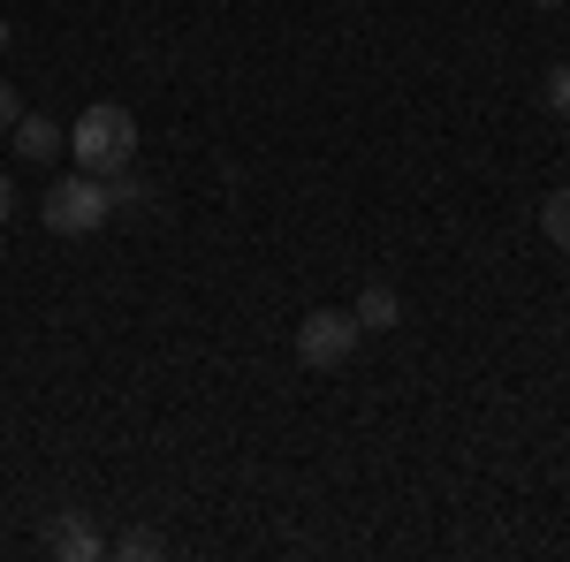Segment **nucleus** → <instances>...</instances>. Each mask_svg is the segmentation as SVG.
I'll use <instances>...</instances> for the list:
<instances>
[{
	"mask_svg": "<svg viewBox=\"0 0 570 562\" xmlns=\"http://www.w3.org/2000/svg\"><path fill=\"white\" fill-rule=\"evenodd\" d=\"M46 548H53L61 562H99V555H107V540H99V532H91L77 510H61V517L46 524Z\"/></svg>",
	"mask_w": 570,
	"mask_h": 562,
	"instance_id": "obj_5",
	"label": "nucleus"
},
{
	"mask_svg": "<svg viewBox=\"0 0 570 562\" xmlns=\"http://www.w3.org/2000/svg\"><path fill=\"white\" fill-rule=\"evenodd\" d=\"M0 53H8V16H0Z\"/></svg>",
	"mask_w": 570,
	"mask_h": 562,
	"instance_id": "obj_13",
	"label": "nucleus"
},
{
	"mask_svg": "<svg viewBox=\"0 0 570 562\" xmlns=\"http://www.w3.org/2000/svg\"><path fill=\"white\" fill-rule=\"evenodd\" d=\"M540 228H548V236H556V244L570 252V190H548V206H540Z\"/></svg>",
	"mask_w": 570,
	"mask_h": 562,
	"instance_id": "obj_9",
	"label": "nucleus"
},
{
	"mask_svg": "<svg viewBox=\"0 0 570 562\" xmlns=\"http://www.w3.org/2000/svg\"><path fill=\"white\" fill-rule=\"evenodd\" d=\"M16 115H23V107H16V85L0 77V130H16Z\"/></svg>",
	"mask_w": 570,
	"mask_h": 562,
	"instance_id": "obj_11",
	"label": "nucleus"
},
{
	"mask_svg": "<svg viewBox=\"0 0 570 562\" xmlns=\"http://www.w3.org/2000/svg\"><path fill=\"white\" fill-rule=\"evenodd\" d=\"M46 228H53V236H91V228H107V220H115V198H107V175H61V183H53V190H46Z\"/></svg>",
	"mask_w": 570,
	"mask_h": 562,
	"instance_id": "obj_2",
	"label": "nucleus"
},
{
	"mask_svg": "<svg viewBox=\"0 0 570 562\" xmlns=\"http://www.w3.org/2000/svg\"><path fill=\"white\" fill-rule=\"evenodd\" d=\"M107 198H115V214H137V206H153V190H145V175H137V168L107 175Z\"/></svg>",
	"mask_w": 570,
	"mask_h": 562,
	"instance_id": "obj_8",
	"label": "nucleus"
},
{
	"mask_svg": "<svg viewBox=\"0 0 570 562\" xmlns=\"http://www.w3.org/2000/svg\"><path fill=\"white\" fill-rule=\"evenodd\" d=\"M69 152L85 175H122L137 160V115L122 99H91L85 115L69 122Z\"/></svg>",
	"mask_w": 570,
	"mask_h": 562,
	"instance_id": "obj_1",
	"label": "nucleus"
},
{
	"mask_svg": "<svg viewBox=\"0 0 570 562\" xmlns=\"http://www.w3.org/2000/svg\"><path fill=\"white\" fill-rule=\"evenodd\" d=\"M357 343H365V327H357L351 312H305V327H297V365L305 373H343L357 357Z\"/></svg>",
	"mask_w": 570,
	"mask_h": 562,
	"instance_id": "obj_3",
	"label": "nucleus"
},
{
	"mask_svg": "<svg viewBox=\"0 0 570 562\" xmlns=\"http://www.w3.org/2000/svg\"><path fill=\"white\" fill-rule=\"evenodd\" d=\"M548 107H556V115H570V61H556V69H548Z\"/></svg>",
	"mask_w": 570,
	"mask_h": 562,
	"instance_id": "obj_10",
	"label": "nucleus"
},
{
	"mask_svg": "<svg viewBox=\"0 0 570 562\" xmlns=\"http://www.w3.org/2000/svg\"><path fill=\"white\" fill-rule=\"evenodd\" d=\"M16 160H31V168H53V160H61V145H69V137H61V122H46V115H16Z\"/></svg>",
	"mask_w": 570,
	"mask_h": 562,
	"instance_id": "obj_4",
	"label": "nucleus"
},
{
	"mask_svg": "<svg viewBox=\"0 0 570 562\" xmlns=\"http://www.w3.org/2000/svg\"><path fill=\"white\" fill-rule=\"evenodd\" d=\"M563 152H570V145H563Z\"/></svg>",
	"mask_w": 570,
	"mask_h": 562,
	"instance_id": "obj_15",
	"label": "nucleus"
},
{
	"mask_svg": "<svg viewBox=\"0 0 570 562\" xmlns=\"http://www.w3.org/2000/svg\"><path fill=\"white\" fill-rule=\"evenodd\" d=\"M351 319L365 327V335H389V327H403V297H395L389 282H365L351 304Z\"/></svg>",
	"mask_w": 570,
	"mask_h": 562,
	"instance_id": "obj_6",
	"label": "nucleus"
},
{
	"mask_svg": "<svg viewBox=\"0 0 570 562\" xmlns=\"http://www.w3.org/2000/svg\"><path fill=\"white\" fill-rule=\"evenodd\" d=\"M8 214H16V183L0 175V228H8Z\"/></svg>",
	"mask_w": 570,
	"mask_h": 562,
	"instance_id": "obj_12",
	"label": "nucleus"
},
{
	"mask_svg": "<svg viewBox=\"0 0 570 562\" xmlns=\"http://www.w3.org/2000/svg\"><path fill=\"white\" fill-rule=\"evenodd\" d=\"M115 555H122V562H160V555H168V540H160L153 524H122V540H115Z\"/></svg>",
	"mask_w": 570,
	"mask_h": 562,
	"instance_id": "obj_7",
	"label": "nucleus"
},
{
	"mask_svg": "<svg viewBox=\"0 0 570 562\" xmlns=\"http://www.w3.org/2000/svg\"><path fill=\"white\" fill-rule=\"evenodd\" d=\"M532 8H563V0H532Z\"/></svg>",
	"mask_w": 570,
	"mask_h": 562,
	"instance_id": "obj_14",
	"label": "nucleus"
}]
</instances>
